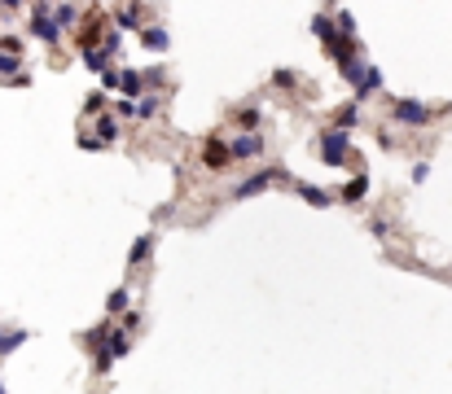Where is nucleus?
<instances>
[{
  "label": "nucleus",
  "instance_id": "nucleus-13",
  "mask_svg": "<svg viewBox=\"0 0 452 394\" xmlns=\"http://www.w3.org/2000/svg\"><path fill=\"white\" fill-rule=\"evenodd\" d=\"M365 189H369V180H365V171H360L356 180H347V184H343V197H347V202H356V197H365Z\"/></svg>",
  "mask_w": 452,
  "mask_h": 394
},
{
  "label": "nucleus",
  "instance_id": "nucleus-6",
  "mask_svg": "<svg viewBox=\"0 0 452 394\" xmlns=\"http://www.w3.org/2000/svg\"><path fill=\"white\" fill-rule=\"evenodd\" d=\"M382 88V70L378 66H365V75H360V84H356V97L365 101V97H373V92H378Z\"/></svg>",
  "mask_w": 452,
  "mask_h": 394
},
{
  "label": "nucleus",
  "instance_id": "nucleus-5",
  "mask_svg": "<svg viewBox=\"0 0 452 394\" xmlns=\"http://www.w3.org/2000/svg\"><path fill=\"white\" fill-rule=\"evenodd\" d=\"M264 153V141L255 136V131H242V136L233 141V158H259Z\"/></svg>",
  "mask_w": 452,
  "mask_h": 394
},
{
  "label": "nucleus",
  "instance_id": "nucleus-16",
  "mask_svg": "<svg viewBox=\"0 0 452 394\" xmlns=\"http://www.w3.org/2000/svg\"><path fill=\"white\" fill-rule=\"evenodd\" d=\"M22 341H27V329H18V333L0 329V351H14V346H22Z\"/></svg>",
  "mask_w": 452,
  "mask_h": 394
},
{
  "label": "nucleus",
  "instance_id": "nucleus-4",
  "mask_svg": "<svg viewBox=\"0 0 452 394\" xmlns=\"http://www.w3.org/2000/svg\"><path fill=\"white\" fill-rule=\"evenodd\" d=\"M203 163H207L211 171H220V167H229V163H233V145H224L220 136H211V141L203 145Z\"/></svg>",
  "mask_w": 452,
  "mask_h": 394
},
{
  "label": "nucleus",
  "instance_id": "nucleus-21",
  "mask_svg": "<svg viewBox=\"0 0 452 394\" xmlns=\"http://www.w3.org/2000/svg\"><path fill=\"white\" fill-rule=\"evenodd\" d=\"M255 123H259V110H242V114H237V127H242V131H250Z\"/></svg>",
  "mask_w": 452,
  "mask_h": 394
},
{
  "label": "nucleus",
  "instance_id": "nucleus-15",
  "mask_svg": "<svg viewBox=\"0 0 452 394\" xmlns=\"http://www.w3.org/2000/svg\"><path fill=\"white\" fill-rule=\"evenodd\" d=\"M294 189H298V197L312 202V206H330V197H325L321 189H312V184H294Z\"/></svg>",
  "mask_w": 452,
  "mask_h": 394
},
{
  "label": "nucleus",
  "instance_id": "nucleus-7",
  "mask_svg": "<svg viewBox=\"0 0 452 394\" xmlns=\"http://www.w3.org/2000/svg\"><path fill=\"white\" fill-rule=\"evenodd\" d=\"M272 180H277V175H272V171H259V175H250V180H242V184H237V197H250V193H264V189H268Z\"/></svg>",
  "mask_w": 452,
  "mask_h": 394
},
{
  "label": "nucleus",
  "instance_id": "nucleus-20",
  "mask_svg": "<svg viewBox=\"0 0 452 394\" xmlns=\"http://www.w3.org/2000/svg\"><path fill=\"white\" fill-rule=\"evenodd\" d=\"M356 127V105H347V110H338V131Z\"/></svg>",
  "mask_w": 452,
  "mask_h": 394
},
{
  "label": "nucleus",
  "instance_id": "nucleus-9",
  "mask_svg": "<svg viewBox=\"0 0 452 394\" xmlns=\"http://www.w3.org/2000/svg\"><path fill=\"white\" fill-rule=\"evenodd\" d=\"M141 40H145V48H154V53L167 48V31H163V26H141Z\"/></svg>",
  "mask_w": 452,
  "mask_h": 394
},
{
  "label": "nucleus",
  "instance_id": "nucleus-18",
  "mask_svg": "<svg viewBox=\"0 0 452 394\" xmlns=\"http://www.w3.org/2000/svg\"><path fill=\"white\" fill-rule=\"evenodd\" d=\"M53 18H58V26H70V22H80V9H75V5H58Z\"/></svg>",
  "mask_w": 452,
  "mask_h": 394
},
{
  "label": "nucleus",
  "instance_id": "nucleus-3",
  "mask_svg": "<svg viewBox=\"0 0 452 394\" xmlns=\"http://www.w3.org/2000/svg\"><path fill=\"white\" fill-rule=\"evenodd\" d=\"M31 35H40L44 44H58V18H53V9H48V5H40L31 13Z\"/></svg>",
  "mask_w": 452,
  "mask_h": 394
},
{
  "label": "nucleus",
  "instance_id": "nucleus-23",
  "mask_svg": "<svg viewBox=\"0 0 452 394\" xmlns=\"http://www.w3.org/2000/svg\"><path fill=\"white\" fill-rule=\"evenodd\" d=\"M5 48H9V53H22V40H18V35H0V53H5Z\"/></svg>",
  "mask_w": 452,
  "mask_h": 394
},
{
  "label": "nucleus",
  "instance_id": "nucleus-24",
  "mask_svg": "<svg viewBox=\"0 0 452 394\" xmlns=\"http://www.w3.org/2000/svg\"><path fill=\"white\" fill-rule=\"evenodd\" d=\"M338 26H343V35H351V31H356V22H351V13H347V9L338 13Z\"/></svg>",
  "mask_w": 452,
  "mask_h": 394
},
{
  "label": "nucleus",
  "instance_id": "nucleus-17",
  "mask_svg": "<svg viewBox=\"0 0 452 394\" xmlns=\"http://www.w3.org/2000/svg\"><path fill=\"white\" fill-rule=\"evenodd\" d=\"M119 26H141V5H128V9H119Z\"/></svg>",
  "mask_w": 452,
  "mask_h": 394
},
{
  "label": "nucleus",
  "instance_id": "nucleus-27",
  "mask_svg": "<svg viewBox=\"0 0 452 394\" xmlns=\"http://www.w3.org/2000/svg\"><path fill=\"white\" fill-rule=\"evenodd\" d=\"M40 5H48V0H40Z\"/></svg>",
  "mask_w": 452,
  "mask_h": 394
},
{
  "label": "nucleus",
  "instance_id": "nucleus-22",
  "mask_svg": "<svg viewBox=\"0 0 452 394\" xmlns=\"http://www.w3.org/2000/svg\"><path fill=\"white\" fill-rule=\"evenodd\" d=\"M136 114H141V119H154V114H158V101H154V97L141 101V105H136Z\"/></svg>",
  "mask_w": 452,
  "mask_h": 394
},
{
  "label": "nucleus",
  "instance_id": "nucleus-2",
  "mask_svg": "<svg viewBox=\"0 0 452 394\" xmlns=\"http://www.w3.org/2000/svg\"><path fill=\"white\" fill-rule=\"evenodd\" d=\"M347 153H351V145H347L343 131H325V141H321V158H325V163L338 167V163H347Z\"/></svg>",
  "mask_w": 452,
  "mask_h": 394
},
{
  "label": "nucleus",
  "instance_id": "nucleus-10",
  "mask_svg": "<svg viewBox=\"0 0 452 394\" xmlns=\"http://www.w3.org/2000/svg\"><path fill=\"white\" fill-rule=\"evenodd\" d=\"M149 250H154V236L145 232V236H136V241H132V254H128V263H132V268H141V263H145V254H149Z\"/></svg>",
  "mask_w": 452,
  "mask_h": 394
},
{
  "label": "nucleus",
  "instance_id": "nucleus-25",
  "mask_svg": "<svg viewBox=\"0 0 452 394\" xmlns=\"http://www.w3.org/2000/svg\"><path fill=\"white\" fill-rule=\"evenodd\" d=\"M0 5H5V9H18V0H0Z\"/></svg>",
  "mask_w": 452,
  "mask_h": 394
},
{
  "label": "nucleus",
  "instance_id": "nucleus-8",
  "mask_svg": "<svg viewBox=\"0 0 452 394\" xmlns=\"http://www.w3.org/2000/svg\"><path fill=\"white\" fill-rule=\"evenodd\" d=\"M119 92H123V97H141V92H145V79H141L136 70H123V75H119Z\"/></svg>",
  "mask_w": 452,
  "mask_h": 394
},
{
  "label": "nucleus",
  "instance_id": "nucleus-11",
  "mask_svg": "<svg viewBox=\"0 0 452 394\" xmlns=\"http://www.w3.org/2000/svg\"><path fill=\"white\" fill-rule=\"evenodd\" d=\"M0 75H14V84H18V88L27 84V75L18 70V53H0Z\"/></svg>",
  "mask_w": 452,
  "mask_h": 394
},
{
  "label": "nucleus",
  "instance_id": "nucleus-19",
  "mask_svg": "<svg viewBox=\"0 0 452 394\" xmlns=\"http://www.w3.org/2000/svg\"><path fill=\"white\" fill-rule=\"evenodd\" d=\"M106 311L114 315V311H128V289H114V294L106 298Z\"/></svg>",
  "mask_w": 452,
  "mask_h": 394
},
{
  "label": "nucleus",
  "instance_id": "nucleus-12",
  "mask_svg": "<svg viewBox=\"0 0 452 394\" xmlns=\"http://www.w3.org/2000/svg\"><path fill=\"white\" fill-rule=\"evenodd\" d=\"M110 58H114L110 48H88V53H84V66H88V70H106Z\"/></svg>",
  "mask_w": 452,
  "mask_h": 394
},
{
  "label": "nucleus",
  "instance_id": "nucleus-1",
  "mask_svg": "<svg viewBox=\"0 0 452 394\" xmlns=\"http://www.w3.org/2000/svg\"><path fill=\"white\" fill-rule=\"evenodd\" d=\"M391 119H395V123H404V127H426V123H431V105L399 97V101H391Z\"/></svg>",
  "mask_w": 452,
  "mask_h": 394
},
{
  "label": "nucleus",
  "instance_id": "nucleus-26",
  "mask_svg": "<svg viewBox=\"0 0 452 394\" xmlns=\"http://www.w3.org/2000/svg\"><path fill=\"white\" fill-rule=\"evenodd\" d=\"M0 394H5V385H0Z\"/></svg>",
  "mask_w": 452,
  "mask_h": 394
},
{
  "label": "nucleus",
  "instance_id": "nucleus-14",
  "mask_svg": "<svg viewBox=\"0 0 452 394\" xmlns=\"http://www.w3.org/2000/svg\"><path fill=\"white\" fill-rule=\"evenodd\" d=\"M114 136H119V127L110 123V114H97V141L106 145V141H114Z\"/></svg>",
  "mask_w": 452,
  "mask_h": 394
}]
</instances>
